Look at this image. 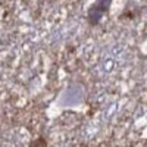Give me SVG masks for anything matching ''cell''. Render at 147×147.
I'll return each instance as SVG.
<instances>
[{"mask_svg": "<svg viewBox=\"0 0 147 147\" xmlns=\"http://www.w3.org/2000/svg\"><path fill=\"white\" fill-rule=\"evenodd\" d=\"M112 3V0H97V2L88 9L87 12V21L91 27L99 25L102 18L105 16V13L109 10V6Z\"/></svg>", "mask_w": 147, "mask_h": 147, "instance_id": "obj_1", "label": "cell"}, {"mask_svg": "<svg viewBox=\"0 0 147 147\" xmlns=\"http://www.w3.org/2000/svg\"><path fill=\"white\" fill-rule=\"evenodd\" d=\"M82 88L77 84H72L63 91L62 97H60V106H65V107H69V106H77L81 100H82Z\"/></svg>", "mask_w": 147, "mask_h": 147, "instance_id": "obj_2", "label": "cell"}, {"mask_svg": "<svg viewBox=\"0 0 147 147\" xmlns=\"http://www.w3.org/2000/svg\"><path fill=\"white\" fill-rule=\"evenodd\" d=\"M31 147H47V143L44 138H37L34 143H31Z\"/></svg>", "mask_w": 147, "mask_h": 147, "instance_id": "obj_3", "label": "cell"}]
</instances>
